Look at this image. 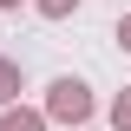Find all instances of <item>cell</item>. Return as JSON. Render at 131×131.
<instances>
[{"label":"cell","mask_w":131,"mask_h":131,"mask_svg":"<svg viewBox=\"0 0 131 131\" xmlns=\"http://www.w3.org/2000/svg\"><path fill=\"white\" fill-rule=\"evenodd\" d=\"M0 7H20V0H0Z\"/></svg>","instance_id":"52a82bcc"},{"label":"cell","mask_w":131,"mask_h":131,"mask_svg":"<svg viewBox=\"0 0 131 131\" xmlns=\"http://www.w3.org/2000/svg\"><path fill=\"white\" fill-rule=\"evenodd\" d=\"M66 7H72V0H46V13H66Z\"/></svg>","instance_id":"5b68a950"},{"label":"cell","mask_w":131,"mask_h":131,"mask_svg":"<svg viewBox=\"0 0 131 131\" xmlns=\"http://www.w3.org/2000/svg\"><path fill=\"white\" fill-rule=\"evenodd\" d=\"M52 112L79 118V112H85V85H79V79H59V85H52Z\"/></svg>","instance_id":"6da1fadb"},{"label":"cell","mask_w":131,"mask_h":131,"mask_svg":"<svg viewBox=\"0 0 131 131\" xmlns=\"http://www.w3.org/2000/svg\"><path fill=\"white\" fill-rule=\"evenodd\" d=\"M0 131H39V118H20V112H13V118H7Z\"/></svg>","instance_id":"3957f363"},{"label":"cell","mask_w":131,"mask_h":131,"mask_svg":"<svg viewBox=\"0 0 131 131\" xmlns=\"http://www.w3.org/2000/svg\"><path fill=\"white\" fill-rule=\"evenodd\" d=\"M13 85H20V72H13V59H0V98H13Z\"/></svg>","instance_id":"7a4b0ae2"},{"label":"cell","mask_w":131,"mask_h":131,"mask_svg":"<svg viewBox=\"0 0 131 131\" xmlns=\"http://www.w3.org/2000/svg\"><path fill=\"white\" fill-rule=\"evenodd\" d=\"M118 125H131V98H118Z\"/></svg>","instance_id":"277c9868"},{"label":"cell","mask_w":131,"mask_h":131,"mask_svg":"<svg viewBox=\"0 0 131 131\" xmlns=\"http://www.w3.org/2000/svg\"><path fill=\"white\" fill-rule=\"evenodd\" d=\"M118 39H125V46H131V26H125V33H118Z\"/></svg>","instance_id":"8992f818"}]
</instances>
